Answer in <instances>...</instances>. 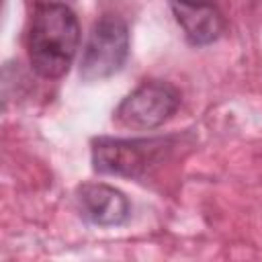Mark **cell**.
<instances>
[{"instance_id":"obj_4","label":"cell","mask_w":262,"mask_h":262,"mask_svg":"<svg viewBox=\"0 0 262 262\" xmlns=\"http://www.w3.org/2000/svg\"><path fill=\"white\" fill-rule=\"evenodd\" d=\"M178 104L180 92L170 82L151 80L121 100L115 119L127 129H156L176 113Z\"/></svg>"},{"instance_id":"obj_2","label":"cell","mask_w":262,"mask_h":262,"mask_svg":"<svg viewBox=\"0 0 262 262\" xmlns=\"http://www.w3.org/2000/svg\"><path fill=\"white\" fill-rule=\"evenodd\" d=\"M172 147L170 137H98L92 141V168L98 174L143 178L166 160Z\"/></svg>"},{"instance_id":"obj_1","label":"cell","mask_w":262,"mask_h":262,"mask_svg":"<svg viewBox=\"0 0 262 262\" xmlns=\"http://www.w3.org/2000/svg\"><path fill=\"white\" fill-rule=\"evenodd\" d=\"M78 43L80 25L72 8L59 2L35 8L27 35V51L33 70L41 78H61L76 57Z\"/></svg>"},{"instance_id":"obj_5","label":"cell","mask_w":262,"mask_h":262,"mask_svg":"<svg viewBox=\"0 0 262 262\" xmlns=\"http://www.w3.org/2000/svg\"><path fill=\"white\" fill-rule=\"evenodd\" d=\"M76 203L80 215L100 227L123 225L131 215V205L127 196L108 184L88 182L76 190Z\"/></svg>"},{"instance_id":"obj_3","label":"cell","mask_w":262,"mask_h":262,"mask_svg":"<svg viewBox=\"0 0 262 262\" xmlns=\"http://www.w3.org/2000/svg\"><path fill=\"white\" fill-rule=\"evenodd\" d=\"M129 55V29L119 16H100L88 35L80 59V78L96 82L117 74Z\"/></svg>"},{"instance_id":"obj_6","label":"cell","mask_w":262,"mask_h":262,"mask_svg":"<svg viewBox=\"0 0 262 262\" xmlns=\"http://www.w3.org/2000/svg\"><path fill=\"white\" fill-rule=\"evenodd\" d=\"M172 12L192 45H209L223 31V16L215 0H170Z\"/></svg>"},{"instance_id":"obj_7","label":"cell","mask_w":262,"mask_h":262,"mask_svg":"<svg viewBox=\"0 0 262 262\" xmlns=\"http://www.w3.org/2000/svg\"><path fill=\"white\" fill-rule=\"evenodd\" d=\"M258 2H260V4H262V0H258Z\"/></svg>"}]
</instances>
